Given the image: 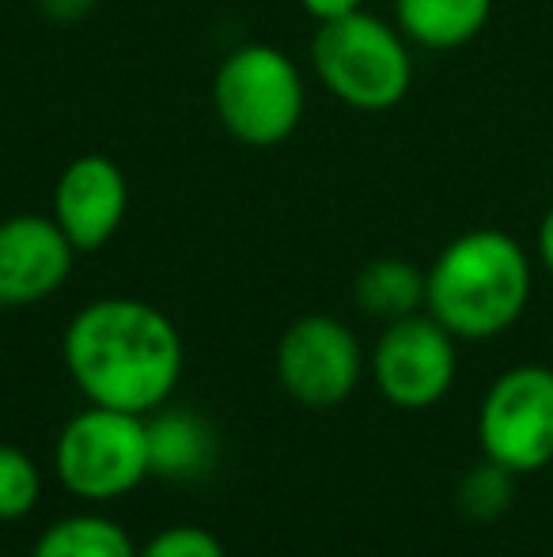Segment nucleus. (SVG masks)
Returning <instances> with one entry per match:
<instances>
[{
    "instance_id": "nucleus-14",
    "label": "nucleus",
    "mask_w": 553,
    "mask_h": 557,
    "mask_svg": "<svg viewBox=\"0 0 553 557\" xmlns=\"http://www.w3.org/2000/svg\"><path fill=\"white\" fill-rule=\"evenodd\" d=\"M30 557H137V546L122 523L96 512H80L50 523L38 535Z\"/></svg>"
},
{
    "instance_id": "nucleus-17",
    "label": "nucleus",
    "mask_w": 553,
    "mask_h": 557,
    "mask_svg": "<svg viewBox=\"0 0 553 557\" xmlns=\"http://www.w3.org/2000/svg\"><path fill=\"white\" fill-rule=\"evenodd\" d=\"M137 557H224V546L209 528H198V523H175V528L155 531V535L137 550Z\"/></svg>"
},
{
    "instance_id": "nucleus-4",
    "label": "nucleus",
    "mask_w": 553,
    "mask_h": 557,
    "mask_svg": "<svg viewBox=\"0 0 553 557\" xmlns=\"http://www.w3.org/2000/svg\"><path fill=\"white\" fill-rule=\"evenodd\" d=\"M213 111L224 133L247 148H277L300 129L307 111L300 65L285 50L247 42L213 76Z\"/></svg>"
},
{
    "instance_id": "nucleus-2",
    "label": "nucleus",
    "mask_w": 553,
    "mask_h": 557,
    "mask_svg": "<svg viewBox=\"0 0 553 557\" xmlns=\"http://www.w3.org/2000/svg\"><path fill=\"white\" fill-rule=\"evenodd\" d=\"M425 311L455 337L486 342L519 323L531 304L527 247L501 227H474L448 243L425 270Z\"/></svg>"
},
{
    "instance_id": "nucleus-15",
    "label": "nucleus",
    "mask_w": 553,
    "mask_h": 557,
    "mask_svg": "<svg viewBox=\"0 0 553 557\" xmlns=\"http://www.w3.org/2000/svg\"><path fill=\"white\" fill-rule=\"evenodd\" d=\"M512 500H516V474L493 459L470 467L463 474V482H458V508L470 520H497V516L508 512Z\"/></svg>"
},
{
    "instance_id": "nucleus-12",
    "label": "nucleus",
    "mask_w": 553,
    "mask_h": 557,
    "mask_svg": "<svg viewBox=\"0 0 553 557\" xmlns=\"http://www.w3.org/2000/svg\"><path fill=\"white\" fill-rule=\"evenodd\" d=\"M497 0H394V23L425 50H463L486 30Z\"/></svg>"
},
{
    "instance_id": "nucleus-13",
    "label": "nucleus",
    "mask_w": 553,
    "mask_h": 557,
    "mask_svg": "<svg viewBox=\"0 0 553 557\" xmlns=\"http://www.w3.org/2000/svg\"><path fill=\"white\" fill-rule=\"evenodd\" d=\"M428 277L406 258H372L353 281V300L379 323H399L425 308Z\"/></svg>"
},
{
    "instance_id": "nucleus-20",
    "label": "nucleus",
    "mask_w": 553,
    "mask_h": 557,
    "mask_svg": "<svg viewBox=\"0 0 553 557\" xmlns=\"http://www.w3.org/2000/svg\"><path fill=\"white\" fill-rule=\"evenodd\" d=\"M539 258L553 277V206L546 209V216H542V224H539Z\"/></svg>"
},
{
    "instance_id": "nucleus-16",
    "label": "nucleus",
    "mask_w": 553,
    "mask_h": 557,
    "mask_svg": "<svg viewBox=\"0 0 553 557\" xmlns=\"http://www.w3.org/2000/svg\"><path fill=\"white\" fill-rule=\"evenodd\" d=\"M42 497V474L35 459L15 444H0V523H15L35 512Z\"/></svg>"
},
{
    "instance_id": "nucleus-8",
    "label": "nucleus",
    "mask_w": 553,
    "mask_h": 557,
    "mask_svg": "<svg viewBox=\"0 0 553 557\" xmlns=\"http://www.w3.org/2000/svg\"><path fill=\"white\" fill-rule=\"evenodd\" d=\"M458 372L455 334L432 315H406L387 323L372 349V380L399 410H428L451 391Z\"/></svg>"
},
{
    "instance_id": "nucleus-10",
    "label": "nucleus",
    "mask_w": 553,
    "mask_h": 557,
    "mask_svg": "<svg viewBox=\"0 0 553 557\" xmlns=\"http://www.w3.org/2000/svg\"><path fill=\"white\" fill-rule=\"evenodd\" d=\"M129 213L126 171L103 152L76 156L53 186V221L76 250H99L118 235Z\"/></svg>"
},
{
    "instance_id": "nucleus-9",
    "label": "nucleus",
    "mask_w": 553,
    "mask_h": 557,
    "mask_svg": "<svg viewBox=\"0 0 553 557\" xmlns=\"http://www.w3.org/2000/svg\"><path fill=\"white\" fill-rule=\"evenodd\" d=\"M76 247L53 216L15 213L0 221V308H30L73 273Z\"/></svg>"
},
{
    "instance_id": "nucleus-19",
    "label": "nucleus",
    "mask_w": 553,
    "mask_h": 557,
    "mask_svg": "<svg viewBox=\"0 0 553 557\" xmlns=\"http://www.w3.org/2000/svg\"><path fill=\"white\" fill-rule=\"evenodd\" d=\"M303 12L311 15V20L318 23H330V20H345V15L361 12L364 0H300Z\"/></svg>"
},
{
    "instance_id": "nucleus-11",
    "label": "nucleus",
    "mask_w": 553,
    "mask_h": 557,
    "mask_svg": "<svg viewBox=\"0 0 553 557\" xmlns=\"http://www.w3.org/2000/svg\"><path fill=\"white\" fill-rule=\"evenodd\" d=\"M148 470L163 482H198L216 467V429L198 410L160 406L144 418Z\"/></svg>"
},
{
    "instance_id": "nucleus-6",
    "label": "nucleus",
    "mask_w": 553,
    "mask_h": 557,
    "mask_svg": "<svg viewBox=\"0 0 553 557\" xmlns=\"http://www.w3.org/2000/svg\"><path fill=\"white\" fill-rule=\"evenodd\" d=\"M486 459L512 474H535L553 462V368L519 364L497 375L478 410Z\"/></svg>"
},
{
    "instance_id": "nucleus-3",
    "label": "nucleus",
    "mask_w": 553,
    "mask_h": 557,
    "mask_svg": "<svg viewBox=\"0 0 553 557\" xmlns=\"http://www.w3.org/2000/svg\"><path fill=\"white\" fill-rule=\"evenodd\" d=\"M311 65L338 103L361 114L394 111L414 88L410 38L399 23L391 27L364 8L345 20L318 23L311 38Z\"/></svg>"
},
{
    "instance_id": "nucleus-5",
    "label": "nucleus",
    "mask_w": 553,
    "mask_h": 557,
    "mask_svg": "<svg viewBox=\"0 0 553 557\" xmlns=\"http://www.w3.org/2000/svg\"><path fill=\"white\" fill-rule=\"evenodd\" d=\"M53 467H58L61 485L80 500L126 497L152 474L144 418L88 406L61 429Z\"/></svg>"
},
{
    "instance_id": "nucleus-1",
    "label": "nucleus",
    "mask_w": 553,
    "mask_h": 557,
    "mask_svg": "<svg viewBox=\"0 0 553 557\" xmlns=\"http://www.w3.org/2000/svg\"><path fill=\"white\" fill-rule=\"evenodd\" d=\"M183 334L155 304L106 296L73 315L65 368L91 406L148 418L183 380Z\"/></svg>"
},
{
    "instance_id": "nucleus-7",
    "label": "nucleus",
    "mask_w": 553,
    "mask_h": 557,
    "mask_svg": "<svg viewBox=\"0 0 553 557\" xmlns=\"http://www.w3.org/2000/svg\"><path fill=\"white\" fill-rule=\"evenodd\" d=\"M364 375L361 337L334 315H300L277 342V380L300 406L330 410Z\"/></svg>"
},
{
    "instance_id": "nucleus-18",
    "label": "nucleus",
    "mask_w": 553,
    "mask_h": 557,
    "mask_svg": "<svg viewBox=\"0 0 553 557\" xmlns=\"http://www.w3.org/2000/svg\"><path fill=\"white\" fill-rule=\"evenodd\" d=\"M35 4H38V12L53 23H80L84 15L96 12L99 0H35Z\"/></svg>"
}]
</instances>
